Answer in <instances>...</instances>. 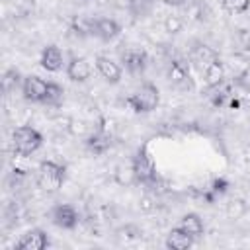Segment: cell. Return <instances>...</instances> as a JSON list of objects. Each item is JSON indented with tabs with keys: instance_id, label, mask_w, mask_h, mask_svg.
<instances>
[{
	"instance_id": "cell-14",
	"label": "cell",
	"mask_w": 250,
	"mask_h": 250,
	"mask_svg": "<svg viewBox=\"0 0 250 250\" xmlns=\"http://www.w3.org/2000/svg\"><path fill=\"white\" fill-rule=\"evenodd\" d=\"M193 236L191 234H188L184 229H180V227H176V229H172L170 232H168V236H166V246L170 248V250H188L191 244H193Z\"/></svg>"
},
{
	"instance_id": "cell-16",
	"label": "cell",
	"mask_w": 250,
	"mask_h": 250,
	"mask_svg": "<svg viewBox=\"0 0 250 250\" xmlns=\"http://www.w3.org/2000/svg\"><path fill=\"white\" fill-rule=\"evenodd\" d=\"M180 229H184L188 234H191L193 238H199L201 234H203V221L199 219V215H195V213H188V215H184L182 219H180V225H178Z\"/></svg>"
},
{
	"instance_id": "cell-1",
	"label": "cell",
	"mask_w": 250,
	"mask_h": 250,
	"mask_svg": "<svg viewBox=\"0 0 250 250\" xmlns=\"http://www.w3.org/2000/svg\"><path fill=\"white\" fill-rule=\"evenodd\" d=\"M189 59H191L193 66L201 72V76H203V80H205L207 86H217L223 80V64H221V59H219V55L211 47H207L203 43H197L191 49Z\"/></svg>"
},
{
	"instance_id": "cell-4",
	"label": "cell",
	"mask_w": 250,
	"mask_h": 250,
	"mask_svg": "<svg viewBox=\"0 0 250 250\" xmlns=\"http://www.w3.org/2000/svg\"><path fill=\"white\" fill-rule=\"evenodd\" d=\"M160 100V92L152 82H145L139 90H135L129 98H127V105L135 111V113H146L152 111L158 105Z\"/></svg>"
},
{
	"instance_id": "cell-2",
	"label": "cell",
	"mask_w": 250,
	"mask_h": 250,
	"mask_svg": "<svg viewBox=\"0 0 250 250\" xmlns=\"http://www.w3.org/2000/svg\"><path fill=\"white\" fill-rule=\"evenodd\" d=\"M41 143H43L41 133L29 125H21L12 133V146H14V152L20 156L33 154L41 146Z\"/></svg>"
},
{
	"instance_id": "cell-6",
	"label": "cell",
	"mask_w": 250,
	"mask_h": 250,
	"mask_svg": "<svg viewBox=\"0 0 250 250\" xmlns=\"http://www.w3.org/2000/svg\"><path fill=\"white\" fill-rule=\"evenodd\" d=\"M21 92H23V98L27 102H37V104H45L47 100V92H49V82H45L43 78L31 74V76H25L23 78V84H21Z\"/></svg>"
},
{
	"instance_id": "cell-11",
	"label": "cell",
	"mask_w": 250,
	"mask_h": 250,
	"mask_svg": "<svg viewBox=\"0 0 250 250\" xmlns=\"http://www.w3.org/2000/svg\"><path fill=\"white\" fill-rule=\"evenodd\" d=\"M119 23L115 20H109V18H100V20H94V27H92V35L104 39V41H109L113 39L117 33H119Z\"/></svg>"
},
{
	"instance_id": "cell-8",
	"label": "cell",
	"mask_w": 250,
	"mask_h": 250,
	"mask_svg": "<svg viewBox=\"0 0 250 250\" xmlns=\"http://www.w3.org/2000/svg\"><path fill=\"white\" fill-rule=\"evenodd\" d=\"M49 246V238L41 229H31L27 230L16 244L18 250H43Z\"/></svg>"
},
{
	"instance_id": "cell-3",
	"label": "cell",
	"mask_w": 250,
	"mask_h": 250,
	"mask_svg": "<svg viewBox=\"0 0 250 250\" xmlns=\"http://www.w3.org/2000/svg\"><path fill=\"white\" fill-rule=\"evenodd\" d=\"M66 178V168L59 162H53V160H43L39 164V170H37V182L41 186L43 191H57L62 182Z\"/></svg>"
},
{
	"instance_id": "cell-12",
	"label": "cell",
	"mask_w": 250,
	"mask_h": 250,
	"mask_svg": "<svg viewBox=\"0 0 250 250\" xmlns=\"http://www.w3.org/2000/svg\"><path fill=\"white\" fill-rule=\"evenodd\" d=\"M41 66L49 72H57L61 66H62V53L57 45H47L41 53V59H39Z\"/></svg>"
},
{
	"instance_id": "cell-5",
	"label": "cell",
	"mask_w": 250,
	"mask_h": 250,
	"mask_svg": "<svg viewBox=\"0 0 250 250\" xmlns=\"http://www.w3.org/2000/svg\"><path fill=\"white\" fill-rule=\"evenodd\" d=\"M131 170H133V176H135L139 182H143V184H150V182L156 180V166H154V160H152L150 152H148L145 146L139 148V152L135 154Z\"/></svg>"
},
{
	"instance_id": "cell-17",
	"label": "cell",
	"mask_w": 250,
	"mask_h": 250,
	"mask_svg": "<svg viewBox=\"0 0 250 250\" xmlns=\"http://www.w3.org/2000/svg\"><path fill=\"white\" fill-rule=\"evenodd\" d=\"M221 4H223V10L229 14H242L248 10L250 0H223Z\"/></svg>"
},
{
	"instance_id": "cell-20",
	"label": "cell",
	"mask_w": 250,
	"mask_h": 250,
	"mask_svg": "<svg viewBox=\"0 0 250 250\" xmlns=\"http://www.w3.org/2000/svg\"><path fill=\"white\" fill-rule=\"evenodd\" d=\"M162 2H166V4H172V6H180V4H184L186 0H162Z\"/></svg>"
},
{
	"instance_id": "cell-7",
	"label": "cell",
	"mask_w": 250,
	"mask_h": 250,
	"mask_svg": "<svg viewBox=\"0 0 250 250\" xmlns=\"http://www.w3.org/2000/svg\"><path fill=\"white\" fill-rule=\"evenodd\" d=\"M51 221L59 229H74L78 225V213L72 205H57L51 213Z\"/></svg>"
},
{
	"instance_id": "cell-19",
	"label": "cell",
	"mask_w": 250,
	"mask_h": 250,
	"mask_svg": "<svg viewBox=\"0 0 250 250\" xmlns=\"http://www.w3.org/2000/svg\"><path fill=\"white\" fill-rule=\"evenodd\" d=\"M88 146H90V148H92L96 154H102V152H104V150L109 146V143H107L104 137H98V135H96V137H92V139L88 141Z\"/></svg>"
},
{
	"instance_id": "cell-15",
	"label": "cell",
	"mask_w": 250,
	"mask_h": 250,
	"mask_svg": "<svg viewBox=\"0 0 250 250\" xmlns=\"http://www.w3.org/2000/svg\"><path fill=\"white\" fill-rule=\"evenodd\" d=\"M168 76L174 84L178 86H189V70L188 66L184 64V61H172L170 62V70H168Z\"/></svg>"
},
{
	"instance_id": "cell-9",
	"label": "cell",
	"mask_w": 250,
	"mask_h": 250,
	"mask_svg": "<svg viewBox=\"0 0 250 250\" xmlns=\"http://www.w3.org/2000/svg\"><path fill=\"white\" fill-rule=\"evenodd\" d=\"M96 68H98V72H100L109 84H117V82L121 80V68H119V64L113 62L109 57H104V55L96 57Z\"/></svg>"
},
{
	"instance_id": "cell-18",
	"label": "cell",
	"mask_w": 250,
	"mask_h": 250,
	"mask_svg": "<svg viewBox=\"0 0 250 250\" xmlns=\"http://www.w3.org/2000/svg\"><path fill=\"white\" fill-rule=\"evenodd\" d=\"M62 94H64V90H62L59 84L49 82V92H47V100H45V104H49V105H57V104H61Z\"/></svg>"
},
{
	"instance_id": "cell-13",
	"label": "cell",
	"mask_w": 250,
	"mask_h": 250,
	"mask_svg": "<svg viewBox=\"0 0 250 250\" xmlns=\"http://www.w3.org/2000/svg\"><path fill=\"white\" fill-rule=\"evenodd\" d=\"M123 62H125V68L131 72V74H141L145 68H146V55L139 49H129L127 53L121 55Z\"/></svg>"
},
{
	"instance_id": "cell-10",
	"label": "cell",
	"mask_w": 250,
	"mask_h": 250,
	"mask_svg": "<svg viewBox=\"0 0 250 250\" xmlns=\"http://www.w3.org/2000/svg\"><path fill=\"white\" fill-rule=\"evenodd\" d=\"M66 74H68V78L74 80V82H84V80L90 78L92 66H90L88 59H84V57H74V59L68 62V66H66Z\"/></svg>"
}]
</instances>
